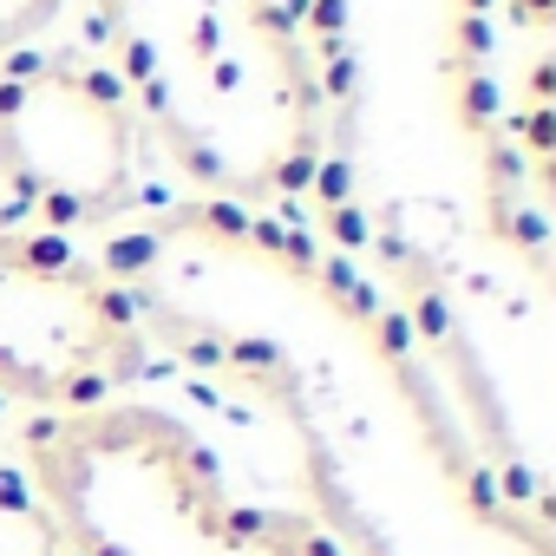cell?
<instances>
[{
	"label": "cell",
	"instance_id": "obj_5",
	"mask_svg": "<svg viewBox=\"0 0 556 556\" xmlns=\"http://www.w3.org/2000/svg\"><path fill=\"white\" fill-rule=\"evenodd\" d=\"M0 556H66L60 523L21 465H0Z\"/></svg>",
	"mask_w": 556,
	"mask_h": 556
},
{
	"label": "cell",
	"instance_id": "obj_6",
	"mask_svg": "<svg viewBox=\"0 0 556 556\" xmlns=\"http://www.w3.org/2000/svg\"><path fill=\"white\" fill-rule=\"evenodd\" d=\"M60 8H66V0H0V53L34 47L60 21Z\"/></svg>",
	"mask_w": 556,
	"mask_h": 556
},
{
	"label": "cell",
	"instance_id": "obj_2",
	"mask_svg": "<svg viewBox=\"0 0 556 556\" xmlns=\"http://www.w3.org/2000/svg\"><path fill=\"white\" fill-rule=\"evenodd\" d=\"M21 471L66 556H348L308 510L249 497L190 419L131 393L27 419Z\"/></svg>",
	"mask_w": 556,
	"mask_h": 556
},
{
	"label": "cell",
	"instance_id": "obj_3",
	"mask_svg": "<svg viewBox=\"0 0 556 556\" xmlns=\"http://www.w3.org/2000/svg\"><path fill=\"white\" fill-rule=\"evenodd\" d=\"M144 321L125 282L60 229H0V400L79 413L131 393Z\"/></svg>",
	"mask_w": 556,
	"mask_h": 556
},
{
	"label": "cell",
	"instance_id": "obj_1",
	"mask_svg": "<svg viewBox=\"0 0 556 556\" xmlns=\"http://www.w3.org/2000/svg\"><path fill=\"white\" fill-rule=\"evenodd\" d=\"M138 131L210 197L295 203L328 157V92L289 0H99Z\"/></svg>",
	"mask_w": 556,
	"mask_h": 556
},
{
	"label": "cell",
	"instance_id": "obj_7",
	"mask_svg": "<svg viewBox=\"0 0 556 556\" xmlns=\"http://www.w3.org/2000/svg\"><path fill=\"white\" fill-rule=\"evenodd\" d=\"M517 21H530V27H543V21H549V0H517Z\"/></svg>",
	"mask_w": 556,
	"mask_h": 556
},
{
	"label": "cell",
	"instance_id": "obj_4",
	"mask_svg": "<svg viewBox=\"0 0 556 556\" xmlns=\"http://www.w3.org/2000/svg\"><path fill=\"white\" fill-rule=\"evenodd\" d=\"M144 177V131L79 47L0 53V184L40 216V229L112 223Z\"/></svg>",
	"mask_w": 556,
	"mask_h": 556
}]
</instances>
